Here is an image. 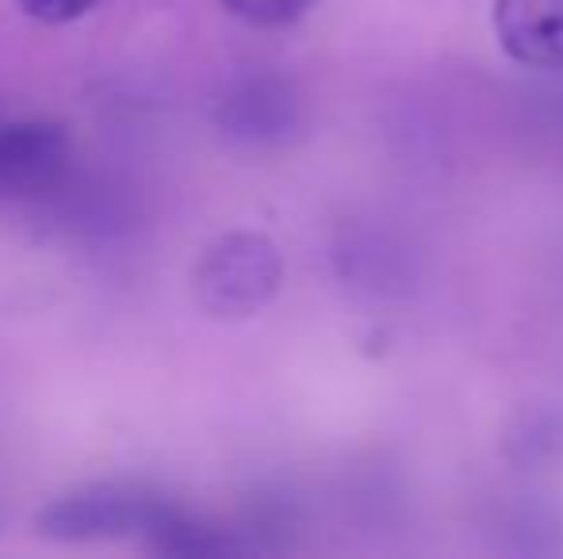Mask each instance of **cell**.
<instances>
[{
  "label": "cell",
  "mask_w": 563,
  "mask_h": 559,
  "mask_svg": "<svg viewBox=\"0 0 563 559\" xmlns=\"http://www.w3.org/2000/svg\"><path fill=\"white\" fill-rule=\"evenodd\" d=\"M165 510H169V502L150 491H139V487L97 483L51 502L38 514V533L51 540H74V545L77 540H126V537L146 545Z\"/></svg>",
  "instance_id": "6da1fadb"
},
{
  "label": "cell",
  "mask_w": 563,
  "mask_h": 559,
  "mask_svg": "<svg viewBox=\"0 0 563 559\" xmlns=\"http://www.w3.org/2000/svg\"><path fill=\"white\" fill-rule=\"evenodd\" d=\"M284 277L280 254L261 234H227L196 265V295L219 318L257 314Z\"/></svg>",
  "instance_id": "7a4b0ae2"
},
{
  "label": "cell",
  "mask_w": 563,
  "mask_h": 559,
  "mask_svg": "<svg viewBox=\"0 0 563 559\" xmlns=\"http://www.w3.org/2000/svg\"><path fill=\"white\" fill-rule=\"evenodd\" d=\"M69 131L51 120H20L0 127V208L43 200L69 169Z\"/></svg>",
  "instance_id": "3957f363"
},
{
  "label": "cell",
  "mask_w": 563,
  "mask_h": 559,
  "mask_svg": "<svg viewBox=\"0 0 563 559\" xmlns=\"http://www.w3.org/2000/svg\"><path fill=\"white\" fill-rule=\"evenodd\" d=\"M490 20L518 66L563 69V0H495Z\"/></svg>",
  "instance_id": "277c9868"
},
{
  "label": "cell",
  "mask_w": 563,
  "mask_h": 559,
  "mask_svg": "<svg viewBox=\"0 0 563 559\" xmlns=\"http://www.w3.org/2000/svg\"><path fill=\"white\" fill-rule=\"evenodd\" d=\"M230 112H234V120H230V127H238L242 135H273L268 127H280L284 120H288V97H284L276 85H245L242 92H238L234 100H230Z\"/></svg>",
  "instance_id": "5b68a950"
},
{
  "label": "cell",
  "mask_w": 563,
  "mask_h": 559,
  "mask_svg": "<svg viewBox=\"0 0 563 559\" xmlns=\"http://www.w3.org/2000/svg\"><path fill=\"white\" fill-rule=\"evenodd\" d=\"M314 0H223V8L253 27H288L299 15H307Z\"/></svg>",
  "instance_id": "8992f818"
},
{
  "label": "cell",
  "mask_w": 563,
  "mask_h": 559,
  "mask_svg": "<svg viewBox=\"0 0 563 559\" xmlns=\"http://www.w3.org/2000/svg\"><path fill=\"white\" fill-rule=\"evenodd\" d=\"M20 8L38 23H69L97 8V0H20Z\"/></svg>",
  "instance_id": "52a82bcc"
}]
</instances>
